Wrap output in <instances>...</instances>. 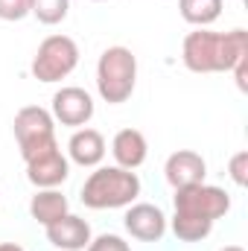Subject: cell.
Here are the masks:
<instances>
[{"instance_id": "cell-1", "label": "cell", "mask_w": 248, "mask_h": 251, "mask_svg": "<svg viewBox=\"0 0 248 251\" xmlns=\"http://www.w3.org/2000/svg\"><path fill=\"white\" fill-rule=\"evenodd\" d=\"M243 59H248L246 29H231V32L196 29L187 32L181 44V62L193 73H231Z\"/></svg>"}, {"instance_id": "cell-2", "label": "cell", "mask_w": 248, "mask_h": 251, "mask_svg": "<svg viewBox=\"0 0 248 251\" xmlns=\"http://www.w3.org/2000/svg\"><path fill=\"white\" fill-rule=\"evenodd\" d=\"M140 196V178L134 170L123 167H97L82 184V204L91 210L128 207Z\"/></svg>"}, {"instance_id": "cell-3", "label": "cell", "mask_w": 248, "mask_h": 251, "mask_svg": "<svg viewBox=\"0 0 248 251\" xmlns=\"http://www.w3.org/2000/svg\"><path fill=\"white\" fill-rule=\"evenodd\" d=\"M137 85V59L134 53L117 44L102 50L99 62H97V91L108 105H120L134 94Z\"/></svg>"}, {"instance_id": "cell-4", "label": "cell", "mask_w": 248, "mask_h": 251, "mask_svg": "<svg viewBox=\"0 0 248 251\" xmlns=\"http://www.w3.org/2000/svg\"><path fill=\"white\" fill-rule=\"evenodd\" d=\"M15 140H18V149H21V158L24 164L59 149V140H56V120L47 108L41 105H26L15 114Z\"/></svg>"}, {"instance_id": "cell-5", "label": "cell", "mask_w": 248, "mask_h": 251, "mask_svg": "<svg viewBox=\"0 0 248 251\" xmlns=\"http://www.w3.org/2000/svg\"><path fill=\"white\" fill-rule=\"evenodd\" d=\"M79 64V44L70 38V35H47L35 56H32V76L44 85H53V82H62L67 79Z\"/></svg>"}, {"instance_id": "cell-6", "label": "cell", "mask_w": 248, "mask_h": 251, "mask_svg": "<svg viewBox=\"0 0 248 251\" xmlns=\"http://www.w3.org/2000/svg\"><path fill=\"white\" fill-rule=\"evenodd\" d=\"M173 207L178 216H196V219H207L216 222L231 210V196L222 187L213 184H190V187L175 190L173 196Z\"/></svg>"}, {"instance_id": "cell-7", "label": "cell", "mask_w": 248, "mask_h": 251, "mask_svg": "<svg viewBox=\"0 0 248 251\" xmlns=\"http://www.w3.org/2000/svg\"><path fill=\"white\" fill-rule=\"evenodd\" d=\"M53 120L70 128H82V126L91 123L94 117V97L85 91V88H62L53 94V108H50Z\"/></svg>"}, {"instance_id": "cell-8", "label": "cell", "mask_w": 248, "mask_h": 251, "mask_svg": "<svg viewBox=\"0 0 248 251\" xmlns=\"http://www.w3.org/2000/svg\"><path fill=\"white\" fill-rule=\"evenodd\" d=\"M125 231L140 240V243H158L164 240L167 234V216L158 204H149V201H137V204H128L123 216Z\"/></svg>"}, {"instance_id": "cell-9", "label": "cell", "mask_w": 248, "mask_h": 251, "mask_svg": "<svg viewBox=\"0 0 248 251\" xmlns=\"http://www.w3.org/2000/svg\"><path fill=\"white\" fill-rule=\"evenodd\" d=\"M164 176H167V184L173 190L190 187V184H201L204 176H207V164L198 152L193 149H178L167 158L164 164Z\"/></svg>"}, {"instance_id": "cell-10", "label": "cell", "mask_w": 248, "mask_h": 251, "mask_svg": "<svg viewBox=\"0 0 248 251\" xmlns=\"http://www.w3.org/2000/svg\"><path fill=\"white\" fill-rule=\"evenodd\" d=\"M70 176V161L62 155V149H53L35 161L26 164V178L29 184L38 190H53V187H62Z\"/></svg>"}, {"instance_id": "cell-11", "label": "cell", "mask_w": 248, "mask_h": 251, "mask_svg": "<svg viewBox=\"0 0 248 251\" xmlns=\"http://www.w3.org/2000/svg\"><path fill=\"white\" fill-rule=\"evenodd\" d=\"M44 231H47L50 246H56L59 251H85L88 243H91V237H94L91 234V225L82 216H73V213H67L59 222L47 225Z\"/></svg>"}, {"instance_id": "cell-12", "label": "cell", "mask_w": 248, "mask_h": 251, "mask_svg": "<svg viewBox=\"0 0 248 251\" xmlns=\"http://www.w3.org/2000/svg\"><path fill=\"white\" fill-rule=\"evenodd\" d=\"M105 152H108L105 137L97 128H88V126L76 128L70 134V140H67V155L79 167H99L102 158H105Z\"/></svg>"}, {"instance_id": "cell-13", "label": "cell", "mask_w": 248, "mask_h": 251, "mask_svg": "<svg viewBox=\"0 0 248 251\" xmlns=\"http://www.w3.org/2000/svg\"><path fill=\"white\" fill-rule=\"evenodd\" d=\"M111 155L117 161V167L123 170H137L146 164V155H149V143L143 137V131L137 128H120L111 140Z\"/></svg>"}, {"instance_id": "cell-14", "label": "cell", "mask_w": 248, "mask_h": 251, "mask_svg": "<svg viewBox=\"0 0 248 251\" xmlns=\"http://www.w3.org/2000/svg\"><path fill=\"white\" fill-rule=\"evenodd\" d=\"M70 213V207H67V199L62 196V190L53 187V190H38L32 199H29V216L38 222V225H53V222H59L62 216Z\"/></svg>"}, {"instance_id": "cell-15", "label": "cell", "mask_w": 248, "mask_h": 251, "mask_svg": "<svg viewBox=\"0 0 248 251\" xmlns=\"http://www.w3.org/2000/svg\"><path fill=\"white\" fill-rule=\"evenodd\" d=\"M178 12L196 29H207L222 15V0H178Z\"/></svg>"}, {"instance_id": "cell-16", "label": "cell", "mask_w": 248, "mask_h": 251, "mask_svg": "<svg viewBox=\"0 0 248 251\" xmlns=\"http://www.w3.org/2000/svg\"><path fill=\"white\" fill-rule=\"evenodd\" d=\"M213 231V222L207 219H196V216H173V234L181 240V243H201L207 240Z\"/></svg>"}, {"instance_id": "cell-17", "label": "cell", "mask_w": 248, "mask_h": 251, "mask_svg": "<svg viewBox=\"0 0 248 251\" xmlns=\"http://www.w3.org/2000/svg\"><path fill=\"white\" fill-rule=\"evenodd\" d=\"M67 12H70V0H32L29 15H35L38 24L44 26H56L67 18Z\"/></svg>"}, {"instance_id": "cell-18", "label": "cell", "mask_w": 248, "mask_h": 251, "mask_svg": "<svg viewBox=\"0 0 248 251\" xmlns=\"http://www.w3.org/2000/svg\"><path fill=\"white\" fill-rule=\"evenodd\" d=\"M32 12V0H0V21H24Z\"/></svg>"}, {"instance_id": "cell-19", "label": "cell", "mask_w": 248, "mask_h": 251, "mask_svg": "<svg viewBox=\"0 0 248 251\" xmlns=\"http://www.w3.org/2000/svg\"><path fill=\"white\" fill-rule=\"evenodd\" d=\"M85 251H131V249L117 234H99V237H91V243H88Z\"/></svg>"}, {"instance_id": "cell-20", "label": "cell", "mask_w": 248, "mask_h": 251, "mask_svg": "<svg viewBox=\"0 0 248 251\" xmlns=\"http://www.w3.org/2000/svg\"><path fill=\"white\" fill-rule=\"evenodd\" d=\"M228 173H231V178H234V184L237 187H246L248 184V152H237L231 161H228Z\"/></svg>"}, {"instance_id": "cell-21", "label": "cell", "mask_w": 248, "mask_h": 251, "mask_svg": "<svg viewBox=\"0 0 248 251\" xmlns=\"http://www.w3.org/2000/svg\"><path fill=\"white\" fill-rule=\"evenodd\" d=\"M231 73L237 76V88H240V91H246V88H248V82H246V76H248V59H243V62L231 70Z\"/></svg>"}, {"instance_id": "cell-22", "label": "cell", "mask_w": 248, "mask_h": 251, "mask_svg": "<svg viewBox=\"0 0 248 251\" xmlns=\"http://www.w3.org/2000/svg\"><path fill=\"white\" fill-rule=\"evenodd\" d=\"M0 251H24L18 243H0Z\"/></svg>"}, {"instance_id": "cell-23", "label": "cell", "mask_w": 248, "mask_h": 251, "mask_svg": "<svg viewBox=\"0 0 248 251\" xmlns=\"http://www.w3.org/2000/svg\"><path fill=\"white\" fill-rule=\"evenodd\" d=\"M219 251H246V249H240V246H225V249H219Z\"/></svg>"}, {"instance_id": "cell-24", "label": "cell", "mask_w": 248, "mask_h": 251, "mask_svg": "<svg viewBox=\"0 0 248 251\" xmlns=\"http://www.w3.org/2000/svg\"><path fill=\"white\" fill-rule=\"evenodd\" d=\"M91 3H105V0H91Z\"/></svg>"}]
</instances>
